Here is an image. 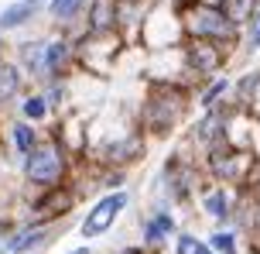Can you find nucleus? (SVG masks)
Wrapping results in <instances>:
<instances>
[{"label":"nucleus","mask_w":260,"mask_h":254,"mask_svg":"<svg viewBox=\"0 0 260 254\" xmlns=\"http://www.w3.org/2000/svg\"><path fill=\"white\" fill-rule=\"evenodd\" d=\"M250 182H253V186L260 189V168H257V172H253V175H250Z\"/></svg>","instance_id":"24"},{"label":"nucleus","mask_w":260,"mask_h":254,"mask_svg":"<svg viewBox=\"0 0 260 254\" xmlns=\"http://www.w3.org/2000/svg\"><path fill=\"white\" fill-rule=\"evenodd\" d=\"M253 151L247 148H233V145H216L209 151V172L216 175V179H250L253 175Z\"/></svg>","instance_id":"4"},{"label":"nucleus","mask_w":260,"mask_h":254,"mask_svg":"<svg viewBox=\"0 0 260 254\" xmlns=\"http://www.w3.org/2000/svg\"><path fill=\"white\" fill-rule=\"evenodd\" d=\"M206 213H212L216 220H226V216L233 213V200L226 196V189H216V192L206 196Z\"/></svg>","instance_id":"11"},{"label":"nucleus","mask_w":260,"mask_h":254,"mask_svg":"<svg viewBox=\"0 0 260 254\" xmlns=\"http://www.w3.org/2000/svg\"><path fill=\"white\" fill-rule=\"evenodd\" d=\"M24 172L35 186H55L65 175V151L55 145V141H45V145H38L27 155Z\"/></svg>","instance_id":"3"},{"label":"nucleus","mask_w":260,"mask_h":254,"mask_svg":"<svg viewBox=\"0 0 260 254\" xmlns=\"http://www.w3.org/2000/svg\"><path fill=\"white\" fill-rule=\"evenodd\" d=\"M65 62H69V45L65 41H52L48 55H45V72H62Z\"/></svg>","instance_id":"14"},{"label":"nucleus","mask_w":260,"mask_h":254,"mask_svg":"<svg viewBox=\"0 0 260 254\" xmlns=\"http://www.w3.org/2000/svg\"><path fill=\"white\" fill-rule=\"evenodd\" d=\"M185 114V93L178 86H154L144 103V121L154 134H168Z\"/></svg>","instance_id":"2"},{"label":"nucleus","mask_w":260,"mask_h":254,"mask_svg":"<svg viewBox=\"0 0 260 254\" xmlns=\"http://www.w3.org/2000/svg\"><path fill=\"white\" fill-rule=\"evenodd\" d=\"M14 148H17L21 155H31V151L38 148L35 127H27V124H17V127H14Z\"/></svg>","instance_id":"15"},{"label":"nucleus","mask_w":260,"mask_h":254,"mask_svg":"<svg viewBox=\"0 0 260 254\" xmlns=\"http://www.w3.org/2000/svg\"><path fill=\"white\" fill-rule=\"evenodd\" d=\"M110 161H117V165H123V161H130V158H137L141 155V141L137 137H123L120 145H110Z\"/></svg>","instance_id":"13"},{"label":"nucleus","mask_w":260,"mask_h":254,"mask_svg":"<svg viewBox=\"0 0 260 254\" xmlns=\"http://www.w3.org/2000/svg\"><path fill=\"white\" fill-rule=\"evenodd\" d=\"M182 21H185V31L188 38H199V41H230L236 35V27L226 21V14L219 7H209V4H192L182 11Z\"/></svg>","instance_id":"1"},{"label":"nucleus","mask_w":260,"mask_h":254,"mask_svg":"<svg viewBox=\"0 0 260 254\" xmlns=\"http://www.w3.org/2000/svg\"><path fill=\"white\" fill-rule=\"evenodd\" d=\"M117 27V4L113 0H92L89 7V31L100 38V35H110Z\"/></svg>","instance_id":"7"},{"label":"nucleus","mask_w":260,"mask_h":254,"mask_svg":"<svg viewBox=\"0 0 260 254\" xmlns=\"http://www.w3.org/2000/svg\"><path fill=\"white\" fill-rule=\"evenodd\" d=\"M175 254H216V251H212L206 241L192 237V234H182V237H178V247H175Z\"/></svg>","instance_id":"18"},{"label":"nucleus","mask_w":260,"mask_h":254,"mask_svg":"<svg viewBox=\"0 0 260 254\" xmlns=\"http://www.w3.org/2000/svg\"><path fill=\"white\" fill-rule=\"evenodd\" d=\"M127 206V192H110L89 210V216L82 220V237H103L106 230L117 223V216Z\"/></svg>","instance_id":"5"},{"label":"nucleus","mask_w":260,"mask_h":254,"mask_svg":"<svg viewBox=\"0 0 260 254\" xmlns=\"http://www.w3.org/2000/svg\"><path fill=\"white\" fill-rule=\"evenodd\" d=\"M219 11L226 14V21L230 24H243V21H253L257 17V0H222Z\"/></svg>","instance_id":"8"},{"label":"nucleus","mask_w":260,"mask_h":254,"mask_svg":"<svg viewBox=\"0 0 260 254\" xmlns=\"http://www.w3.org/2000/svg\"><path fill=\"white\" fill-rule=\"evenodd\" d=\"M82 7V0H52V14L55 17H72Z\"/></svg>","instance_id":"20"},{"label":"nucleus","mask_w":260,"mask_h":254,"mask_svg":"<svg viewBox=\"0 0 260 254\" xmlns=\"http://www.w3.org/2000/svg\"><path fill=\"white\" fill-rule=\"evenodd\" d=\"M0 48H4V45H0Z\"/></svg>","instance_id":"27"},{"label":"nucleus","mask_w":260,"mask_h":254,"mask_svg":"<svg viewBox=\"0 0 260 254\" xmlns=\"http://www.w3.org/2000/svg\"><path fill=\"white\" fill-rule=\"evenodd\" d=\"M17 69L7 66V62H0V100H11L14 93H17Z\"/></svg>","instance_id":"17"},{"label":"nucleus","mask_w":260,"mask_h":254,"mask_svg":"<svg viewBox=\"0 0 260 254\" xmlns=\"http://www.w3.org/2000/svg\"><path fill=\"white\" fill-rule=\"evenodd\" d=\"M38 11V0H21V4H14V7H7V11L0 14V27H17L24 24L31 14Z\"/></svg>","instance_id":"10"},{"label":"nucleus","mask_w":260,"mask_h":254,"mask_svg":"<svg viewBox=\"0 0 260 254\" xmlns=\"http://www.w3.org/2000/svg\"><path fill=\"white\" fill-rule=\"evenodd\" d=\"M185 59H188V66H192L195 72H216V69L222 66V48L216 45V41H199V38H192V41H188Z\"/></svg>","instance_id":"6"},{"label":"nucleus","mask_w":260,"mask_h":254,"mask_svg":"<svg viewBox=\"0 0 260 254\" xmlns=\"http://www.w3.org/2000/svg\"><path fill=\"white\" fill-rule=\"evenodd\" d=\"M117 254H144L141 247H123V251H117Z\"/></svg>","instance_id":"23"},{"label":"nucleus","mask_w":260,"mask_h":254,"mask_svg":"<svg viewBox=\"0 0 260 254\" xmlns=\"http://www.w3.org/2000/svg\"><path fill=\"white\" fill-rule=\"evenodd\" d=\"M226 90H230V82H226V79H219L216 86H209L206 93H202V107H206V110H212V103H216V100H219V96L226 93Z\"/></svg>","instance_id":"21"},{"label":"nucleus","mask_w":260,"mask_h":254,"mask_svg":"<svg viewBox=\"0 0 260 254\" xmlns=\"http://www.w3.org/2000/svg\"><path fill=\"white\" fill-rule=\"evenodd\" d=\"M250 48H260V11L257 17H253V27H250V41H247Z\"/></svg>","instance_id":"22"},{"label":"nucleus","mask_w":260,"mask_h":254,"mask_svg":"<svg viewBox=\"0 0 260 254\" xmlns=\"http://www.w3.org/2000/svg\"><path fill=\"white\" fill-rule=\"evenodd\" d=\"M45 55H48V45L45 41H27L24 48H21V59H24V66L31 72H41L45 69Z\"/></svg>","instance_id":"12"},{"label":"nucleus","mask_w":260,"mask_h":254,"mask_svg":"<svg viewBox=\"0 0 260 254\" xmlns=\"http://www.w3.org/2000/svg\"><path fill=\"white\" fill-rule=\"evenodd\" d=\"M45 114H48V100H45V96H27L24 100V117L27 121H41Z\"/></svg>","instance_id":"19"},{"label":"nucleus","mask_w":260,"mask_h":254,"mask_svg":"<svg viewBox=\"0 0 260 254\" xmlns=\"http://www.w3.org/2000/svg\"><path fill=\"white\" fill-rule=\"evenodd\" d=\"M250 254H260V247H250Z\"/></svg>","instance_id":"26"},{"label":"nucleus","mask_w":260,"mask_h":254,"mask_svg":"<svg viewBox=\"0 0 260 254\" xmlns=\"http://www.w3.org/2000/svg\"><path fill=\"white\" fill-rule=\"evenodd\" d=\"M206 244L216 254H240V251H236V234H233V230H216Z\"/></svg>","instance_id":"16"},{"label":"nucleus","mask_w":260,"mask_h":254,"mask_svg":"<svg viewBox=\"0 0 260 254\" xmlns=\"http://www.w3.org/2000/svg\"><path fill=\"white\" fill-rule=\"evenodd\" d=\"M171 230H175V220H171V213L151 216V220L144 223V244H147V247H154V244H161L165 237H168Z\"/></svg>","instance_id":"9"},{"label":"nucleus","mask_w":260,"mask_h":254,"mask_svg":"<svg viewBox=\"0 0 260 254\" xmlns=\"http://www.w3.org/2000/svg\"><path fill=\"white\" fill-rule=\"evenodd\" d=\"M72 254H89V247H82V251H72Z\"/></svg>","instance_id":"25"}]
</instances>
